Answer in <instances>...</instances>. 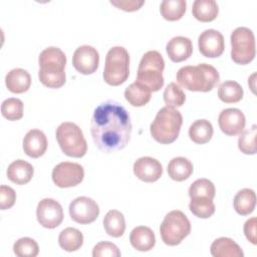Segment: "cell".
<instances>
[{"label":"cell","mask_w":257,"mask_h":257,"mask_svg":"<svg viewBox=\"0 0 257 257\" xmlns=\"http://www.w3.org/2000/svg\"><path fill=\"white\" fill-rule=\"evenodd\" d=\"M134 174L138 179L147 183L158 181L163 174L161 163L152 157H142L134 164Z\"/></svg>","instance_id":"obj_16"},{"label":"cell","mask_w":257,"mask_h":257,"mask_svg":"<svg viewBox=\"0 0 257 257\" xmlns=\"http://www.w3.org/2000/svg\"><path fill=\"white\" fill-rule=\"evenodd\" d=\"M244 234L248 241L252 244H256V217L248 219L244 224Z\"/></svg>","instance_id":"obj_41"},{"label":"cell","mask_w":257,"mask_h":257,"mask_svg":"<svg viewBox=\"0 0 257 257\" xmlns=\"http://www.w3.org/2000/svg\"><path fill=\"white\" fill-rule=\"evenodd\" d=\"M2 115L8 120H18L23 116V102L16 97H9L1 104Z\"/></svg>","instance_id":"obj_36"},{"label":"cell","mask_w":257,"mask_h":257,"mask_svg":"<svg viewBox=\"0 0 257 257\" xmlns=\"http://www.w3.org/2000/svg\"><path fill=\"white\" fill-rule=\"evenodd\" d=\"M211 254L214 257H243L241 247L231 238L220 237L211 245Z\"/></svg>","instance_id":"obj_22"},{"label":"cell","mask_w":257,"mask_h":257,"mask_svg":"<svg viewBox=\"0 0 257 257\" xmlns=\"http://www.w3.org/2000/svg\"><path fill=\"white\" fill-rule=\"evenodd\" d=\"M218 124L225 135L231 137L237 136L245 128V115L239 108H226L220 112L218 116Z\"/></svg>","instance_id":"obj_15"},{"label":"cell","mask_w":257,"mask_h":257,"mask_svg":"<svg viewBox=\"0 0 257 257\" xmlns=\"http://www.w3.org/2000/svg\"><path fill=\"white\" fill-rule=\"evenodd\" d=\"M124 97L130 104L140 107L146 105L151 100L152 91L146 86L135 81L125 88Z\"/></svg>","instance_id":"obj_27"},{"label":"cell","mask_w":257,"mask_h":257,"mask_svg":"<svg viewBox=\"0 0 257 257\" xmlns=\"http://www.w3.org/2000/svg\"><path fill=\"white\" fill-rule=\"evenodd\" d=\"M231 58L238 64H248L256 53L255 37L251 29L238 27L231 33Z\"/></svg>","instance_id":"obj_9"},{"label":"cell","mask_w":257,"mask_h":257,"mask_svg":"<svg viewBox=\"0 0 257 257\" xmlns=\"http://www.w3.org/2000/svg\"><path fill=\"white\" fill-rule=\"evenodd\" d=\"M13 251L19 257H35L39 253V247L34 239L23 237L14 243Z\"/></svg>","instance_id":"obj_37"},{"label":"cell","mask_w":257,"mask_h":257,"mask_svg":"<svg viewBox=\"0 0 257 257\" xmlns=\"http://www.w3.org/2000/svg\"><path fill=\"white\" fill-rule=\"evenodd\" d=\"M130 242L138 251H150L156 244L155 233L147 226H138L132 230L130 234Z\"/></svg>","instance_id":"obj_19"},{"label":"cell","mask_w":257,"mask_h":257,"mask_svg":"<svg viewBox=\"0 0 257 257\" xmlns=\"http://www.w3.org/2000/svg\"><path fill=\"white\" fill-rule=\"evenodd\" d=\"M36 217L41 226L54 229L58 227L63 220V210L57 201L51 198H45L37 205Z\"/></svg>","instance_id":"obj_12"},{"label":"cell","mask_w":257,"mask_h":257,"mask_svg":"<svg viewBox=\"0 0 257 257\" xmlns=\"http://www.w3.org/2000/svg\"><path fill=\"white\" fill-rule=\"evenodd\" d=\"M90 133L95 146L110 154L126 147L132 135V121L127 110L118 102L108 99L93 111Z\"/></svg>","instance_id":"obj_1"},{"label":"cell","mask_w":257,"mask_h":257,"mask_svg":"<svg viewBox=\"0 0 257 257\" xmlns=\"http://www.w3.org/2000/svg\"><path fill=\"white\" fill-rule=\"evenodd\" d=\"M99 63L97 50L90 45L77 47L72 56L73 67L81 74H91L96 71Z\"/></svg>","instance_id":"obj_13"},{"label":"cell","mask_w":257,"mask_h":257,"mask_svg":"<svg viewBox=\"0 0 257 257\" xmlns=\"http://www.w3.org/2000/svg\"><path fill=\"white\" fill-rule=\"evenodd\" d=\"M193 164L184 157H177L170 161L168 165L169 177L177 182H182L190 178L193 174Z\"/></svg>","instance_id":"obj_23"},{"label":"cell","mask_w":257,"mask_h":257,"mask_svg":"<svg viewBox=\"0 0 257 257\" xmlns=\"http://www.w3.org/2000/svg\"><path fill=\"white\" fill-rule=\"evenodd\" d=\"M186 6L185 0H164L160 5V11L166 20L176 21L183 17Z\"/></svg>","instance_id":"obj_31"},{"label":"cell","mask_w":257,"mask_h":257,"mask_svg":"<svg viewBox=\"0 0 257 257\" xmlns=\"http://www.w3.org/2000/svg\"><path fill=\"white\" fill-rule=\"evenodd\" d=\"M235 211L242 216H247L251 214L256 205V195L252 189H242L234 197L233 201Z\"/></svg>","instance_id":"obj_25"},{"label":"cell","mask_w":257,"mask_h":257,"mask_svg":"<svg viewBox=\"0 0 257 257\" xmlns=\"http://www.w3.org/2000/svg\"><path fill=\"white\" fill-rule=\"evenodd\" d=\"M176 78L182 87L190 91L207 92L218 84L220 75L214 66L208 63H199L181 67Z\"/></svg>","instance_id":"obj_3"},{"label":"cell","mask_w":257,"mask_h":257,"mask_svg":"<svg viewBox=\"0 0 257 257\" xmlns=\"http://www.w3.org/2000/svg\"><path fill=\"white\" fill-rule=\"evenodd\" d=\"M189 196L193 197H207L209 199H214L216 195V190L214 184L205 178L198 179L189 188Z\"/></svg>","instance_id":"obj_34"},{"label":"cell","mask_w":257,"mask_h":257,"mask_svg":"<svg viewBox=\"0 0 257 257\" xmlns=\"http://www.w3.org/2000/svg\"><path fill=\"white\" fill-rule=\"evenodd\" d=\"M165 60L162 54L157 50L146 52L139 64L136 82L146 86L152 92L159 91L164 85L163 71Z\"/></svg>","instance_id":"obj_5"},{"label":"cell","mask_w":257,"mask_h":257,"mask_svg":"<svg viewBox=\"0 0 257 257\" xmlns=\"http://www.w3.org/2000/svg\"><path fill=\"white\" fill-rule=\"evenodd\" d=\"M56 140L64 155L82 158L87 151V144L80 127L70 121H64L56 128Z\"/></svg>","instance_id":"obj_7"},{"label":"cell","mask_w":257,"mask_h":257,"mask_svg":"<svg viewBox=\"0 0 257 257\" xmlns=\"http://www.w3.org/2000/svg\"><path fill=\"white\" fill-rule=\"evenodd\" d=\"M193 16L201 22L213 21L219 13V7L214 0H195L192 6Z\"/></svg>","instance_id":"obj_24"},{"label":"cell","mask_w":257,"mask_h":257,"mask_svg":"<svg viewBox=\"0 0 257 257\" xmlns=\"http://www.w3.org/2000/svg\"><path fill=\"white\" fill-rule=\"evenodd\" d=\"M6 174L11 182L17 185H25L32 179L34 169L28 162L24 160H16L8 166Z\"/></svg>","instance_id":"obj_20"},{"label":"cell","mask_w":257,"mask_h":257,"mask_svg":"<svg viewBox=\"0 0 257 257\" xmlns=\"http://www.w3.org/2000/svg\"><path fill=\"white\" fill-rule=\"evenodd\" d=\"M68 210L70 218L78 224L92 223L99 215V208L96 202L85 196L77 197L71 201Z\"/></svg>","instance_id":"obj_11"},{"label":"cell","mask_w":257,"mask_h":257,"mask_svg":"<svg viewBox=\"0 0 257 257\" xmlns=\"http://www.w3.org/2000/svg\"><path fill=\"white\" fill-rule=\"evenodd\" d=\"M191 232V223L188 217L179 210L169 212L161 226L160 234L165 244L169 246L179 245Z\"/></svg>","instance_id":"obj_8"},{"label":"cell","mask_w":257,"mask_h":257,"mask_svg":"<svg viewBox=\"0 0 257 257\" xmlns=\"http://www.w3.org/2000/svg\"><path fill=\"white\" fill-rule=\"evenodd\" d=\"M257 125L253 124L249 130L243 131L238 139V148L245 155H255L257 152L256 147Z\"/></svg>","instance_id":"obj_33"},{"label":"cell","mask_w":257,"mask_h":257,"mask_svg":"<svg viewBox=\"0 0 257 257\" xmlns=\"http://www.w3.org/2000/svg\"><path fill=\"white\" fill-rule=\"evenodd\" d=\"M244 94L242 86L234 80H226L219 85L218 96L226 103L238 102L242 99Z\"/></svg>","instance_id":"obj_30"},{"label":"cell","mask_w":257,"mask_h":257,"mask_svg":"<svg viewBox=\"0 0 257 257\" xmlns=\"http://www.w3.org/2000/svg\"><path fill=\"white\" fill-rule=\"evenodd\" d=\"M198 46L201 54L205 57H219L225 48L224 36L218 30L207 29L199 35Z\"/></svg>","instance_id":"obj_14"},{"label":"cell","mask_w":257,"mask_h":257,"mask_svg":"<svg viewBox=\"0 0 257 257\" xmlns=\"http://www.w3.org/2000/svg\"><path fill=\"white\" fill-rule=\"evenodd\" d=\"M189 209L196 217L207 219L215 213V204L212 199L207 197H193L191 198Z\"/></svg>","instance_id":"obj_32"},{"label":"cell","mask_w":257,"mask_h":257,"mask_svg":"<svg viewBox=\"0 0 257 257\" xmlns=\"http://www.w3.org/2000/svg\"><path fill=\"white\" fill-rule=\"evenodd\" d=\"M166 51L173 62H182L192 55V40L185 36H175L167 43Z\"/></svg>","instance_id":"obj_18"},{"label":"cell","mask_w":257,"mask_h":257,"mask_svg":"<svg viewBox=\"0 0 257 257\" xmlns=\"http://www.w3.org/2000/svg\"><path fill=\"white\" fill-rule=\"evenodd\" d=\"M52 181L59 188H70L80 184L84 178L83 167L77 163L62 162L52 170Z\"/></svg>","instance_id":"obj_10"},{"label":"cell","mask_w":257,"mask_h":257,"mask_svg":"<svg viewBox=\"0 0 257 257\" xmlns=\"http://www.w3.org/2000/svg\"><path fill=\"white\" fill-rule=\"evenodd\" d=\"M183 116L181 112L170 106L162 107L151 123L150 132L153 139L160 144H172L179 137Z\"/></svg>","instance_id":"obj_4"},{"label":"cell","mask_w":257,"mask_h":257,"mask_svg":"<svg viewBox=\"0 0 257 257\" xmlns=\"http://www.w3.org/2000/svg\"><path fill=\"white\" fill-rule=\"evenodd\" d=\"M40 82L49 88H59L66 80L64 68L66 56L64 52L54 46H50L41 51L38 58Z\"/></svg>","instance_id":"obj_2"},{"label":"cell","mask_w":257,"mask_h":257,"mask_svg":"<svg viewBox=\"0 0 257 257\" xmlns=\"http://www.w3.org/2000/svg\"><path fill=\"white\" fill-rule=\"evenodd\" d=\"M130 75V54L122 46L111 47L105 56L103 80L112 86L122 84Z\"/></svg>","instance_id":"obj_6"},{"label":"cell","mask_w":257,"mask_h":257,"mask_svg":"<svg viewBox=\"0 0 257 257\" xmlns=\"http://www.w3.org/2000/svg\"><path fill=\"white\" fill-rule=\"evenodd\" d=\"M213 125L207 119H197L189 127L190 139L199 145L208 143L213 137Z\"/></svg>","instance_id":"obj_29"},{"label":"cell","mask_w":257,"mask_h":257,"mask_svg":"<svg viewBox=\"0 0 257 257\" xmlns=\"http://www.w3.org/2000/svg\"><path fill=\"white\" fill-rule=\"evenodd\" d=\"M5 84L9 91L13 93H23L30 87L31 76L25 69L14 68L6 74Z\"/></svg>","instance_id":"obj_21"},{"label":"cell","mask_w":257,"mask_h":257,"mask_svg":"<svg viewBox=\"0 0 257 257\" xmlns=\"http://www.w3.org/2000/svg\"><path fill=\"white\" fill-rule=\"evenodd\" d=\"M103 227L105 232L114 238L122 236L125 230V220L121 212L109 210L103 218Z\"/></svg>","instance_id":"obj_26"},{"label":"cell","mask_w":257,"mask_h":257,"mask_svg":"<svg viewBox=\"0 0 257 257\" xmlns=\"http://www.w3.org/2000/svg\"><path fill=\"white\" fill-rule=\"evenodd\" d=\"M58 244L64 251H76L83 244V235L76 228H65L60 232L58 236Z\"/></svg>","instance_id":"obj_28"},{"label":"cell","mask_w":257,"mask_h":257,"mask_svg":"<svg viewBox=\"0 0 257 257\" xmlns=\"http://www.w3.org/2000/svg\"><path fill=\"white\" fill-rule=\"evenodd\" d=\"M110 4L117 7L118 9L131 12L139 10L144 4L145 1H138V0H111Z\"/></svg>","instance_id":"obj_40"},{"label":"cell","mask_w":257,"mask_h":257,"mask_svg":"<svg viewBox=\"0 0 257 257\" xmlns=\"http://www.w3.org/2000/svg\"><path fill=\"white\" fill-rule=\"evenodd\" d=\"M47 150V139L44 133L37 128L30 130L23 139V151L30 157L37 159Z\"/></svg>","instance_id":"obj_17"},{"label":"cell","mask_w":257,"mask_h":257,"mask_svg":"<svg viewBox=\"0 0 257 257\" xmlns=\"http://www.w3.org/2000/svg\"><path fill=\"white\" fill-rule=\"evenodd\" d=\"M120 255H121L120 251L118 250L116 245L107 241H102L97 243L92 250L93 257H103V256L119 257Z\"/></svg>","instance_id":"obj_38"},{"label":"cell","mask_w":257,"mask_h":257,"mask_svg":"<svg viewBox=\"0 0 257 257\" xmlns=\"http://www.w3.org/2000/svg\"><path fill=\"white\" fill-rule=\"evenodd\" d=\"M164 101L167 106L180 107L186 101V94L183 89L175 82H171L164 90Z\"/></svg>","instance_id":"obj_35"},{"label":"cell","mask_w":257,"mask_h":257,"mask_svg":"<svg viewBox=\"0 0 257 257\" xmlns=\"http://www.w3.org/2000/svg\"><path fill=\"white\" fill-rule=\"evenodd\" d=\"M16 201L15 191L6 185H1L0 187V209L6 210L10 209Z\"/></svg>","instance_id":"obj_39"}]
</instances>
